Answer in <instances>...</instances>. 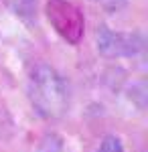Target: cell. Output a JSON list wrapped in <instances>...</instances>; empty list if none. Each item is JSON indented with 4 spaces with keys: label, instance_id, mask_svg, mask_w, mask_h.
Instances as JSON below:
<instances>
[{
    "label": "cell",
    "instance_id": "6da1fadb",
    "mask_svg": "<svg viewBox=\"0 0 148 152\" xmlns=\"http://www.w3.org/2000/svg\"><path fill=\"white\" fill-rule=\"evenodd\" d=\"M26 97L37 116L45 120L63 118L71 102L65 77L47 63H34L31 67L26 77Z\"/></svg>",
    "mask_w": 148,
    "mask_h": 152
},
{
    "label": "cell",
    "instance_id": "8992f818",
    "mask_svg": "<svg viewBox=\"0 0 148 152\" xmlns=\"http://www.w3.org/2000/svg\"><path fill=\"white\" fill-rule=\"evenodd\" d=\"M97 152H124V144H122V140H120L118 136L108 134V136L102 140Z\"/></svg>",
    "mask_w": 148,
    "mask_h": 152
},
{
    "label": "cell",
    "instance_id": "277c9868",
    "mask_svg": "<svg viewBox=\"0 0 148 152\" xmlns=\"http://www.w3.org/2000/svg\"><path fill=\"white\" fill-rule=\"evenodd\" d=\"M4 4L24 23H37V0H4Z\"/></svg>",
    "mask_w": 148,
    "mask_h": 152
},
{
    "label": "cell",
    "instance_id": "7a4b0ae2",
    "mask_svg": "<svg viewBox=\"0 0 148 152\" xmlns=\"http://www.w3.org/2000/svg\"><path fill=\"white\" fill-rule=\"evenodd\" d=\"M45 14L49 24L65 43L79 45L85 33V16L71 0H47Z\"/></svg>",
    "mask_w": 148,
    "mask_h": 152
},
{
    "label": "cell",
    "instance_id": "52a82bcc",
    "mask_svg": "<svg viewBox=\"0 0 148 152\" xmlns=\"http://www.w3.org/2000/svg\"><path fill=\"white\" fill-rule=\"evenodd\" d=\"M93 2H102L106 8H112V10H118L120 6L126 4V0H93Z\"/></svg>",
    "mask_w": 148,
    "mask_h": 152
},
{
    "label": "cell",
    "instance_id": "3957f363",
    "mask_svg": "<svg viewBox=\"0 0 148 152\" xmlns=\"http://www.w3.org/2000/svg\"><path fill=\"white\" fill-rule=\"evenodd\" d=\"M95 47L102 57L108 59H122V57H136L144 51V37L140 33H124V31H112L110 26H97L95 31Z\"/></svg>",
    "mask_w": 148,
    "mask_h": 152
},
{
    "label": "cell",
    "instance_id": "5b68a950",
    "mask_svg": "<svg viewBox=\"0 0 148 152\" xmlns=\"http://www.w3.org/2000/svg\"><path fill=\"white\" fill-rule=\"evenodd\" d=\"M37 152H63V138L55 132H49L41 138Z\"/></svg>",
    "mask_w": 148,
    "mask_h": 152
}]
</instances>
